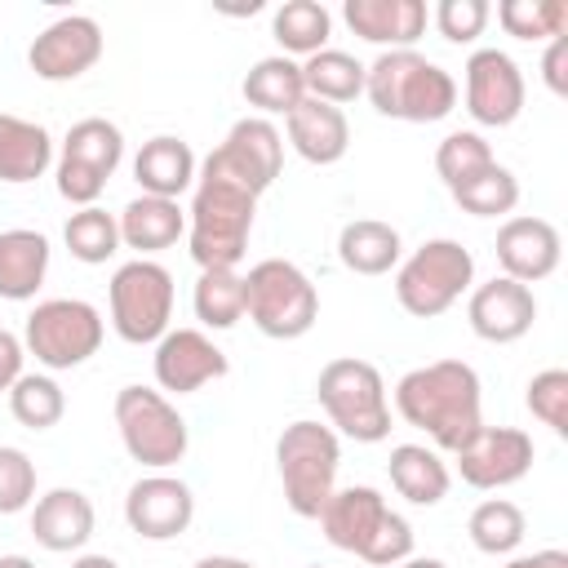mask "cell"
<instances>
[{
  "label": "cell",
  "mask_w": 568,
  "mask_h": 568,
  "mask_svg": "<svg viewBox=\"0 0 568 568\" xmlns=\"http://www.w3.org/2000/svg\"><path fill=\"white\" fill-rule=\"evenodd\" d=\"M395 408L408 426L426 430L435 448L457 453L479 426V373L466 359H435L395 382Z\"/></svg>",
  "instance_id": "obj_1"
},
{
  "label": "cell",
  "mask_w": 568,
  "mask_h": 568,
  "mask_svg": "<svg viewBox=\"0 0 568 568\" xmlns=\"http://www.w3.org/2000/svg\"><path fill=\"white\" fill-rule=\"evenodd\" d=\"M364 93L382 115L404 124H435L457 106V80L417 49H386L364 67Z\"/></svg>",
  "instance_id": "obj_2"
},
{
  "label": "cell",
  "mask_w": 568,
  "mask_h": 568,
  "mask_svg": "<svg viewBox=\"0 0 568 568\" xmlns=\"http://www.w3.org/2000/svg\"><path fill=\"white\" fill-rule=\"evenodd\" d=\"M257 195L244 186L200 173L195 200L186 209V244L200 271H235L240 257L248 253V231H253Z\"/></svg>",
  "instance_id": "obj_3"
},
{
  "label": "cell",
  "mask_w": 568,
  "mask_h": 568,
  "mask_svg": "<svg viewBox=\"0 0 568 568\" xmlns=\"http://www.w3.org/2000/svg\"><path fill=\"white\" fill-rule=\"evenodd\" d=\"M275 462H280V484H284L288 510L302 519H320L324 501L337 493V466H342L337 430L302 417V422L284 426V435L275 444Z\"/></svg>",
  "instance_id": "obj_4"
},
{
  "label": "cell",
  "mask_w": 568,
  "mask_h": 568,
  "mask_svg": "<svg viewBox=\"0 0 568 568\" xmlns=\"http://www.w3.org/2000/svg\"><path fill=\"white\" fill-rule=\"evenodd\" d=\"M315 395L328 413V422L355 439V444H377L390 435V404H386V382L368 359L337 355L320 368Z\"/></svg>",
  "instance_id": "obj_5"
},
{
  "label": "cell",
  "mask_w": 568,
  "mask_h": 568,
  "mask_svg": "<svg viewBox=\"0 0 568 568\" xmlns=\"http://www.w3.org/2000/svg\"><path fill=\"white\" fill-rule=\"evenodd\" d=\"M244 315L275 342H293L302 333H311V324L320 320V293L311 284V275L284 257H266L257 266H248L244 275Z\"/></svg>",
  "instance_id": "obj_6"
},
{
  "label": "cell",
  "mask_w": 568,
  "mask_h": 568,
  "mask_svg": "<svg viewBox=\"0 0 568 568\" xmlns=\"http://www.w3.org/2000/svg\"><path fill=\"white\" fill-rule=\"evenodd\" d=\"M475 280V257L457 240H426L399 271H395V297L408 315L435 320L444 315Z\"/></svg>",
  "instance_id": "obj_7"
},
{
  "label": "cell",
  "mask_w": 568,
  "mask_h": 568,
  "mask_svg": "<svg viewBox=\"0 0 568 568\" xmlns=\"http://www.w3.org/2000/svg\"><path fill=\"white\" fill-rule=\"evenodd\" d=\"M115 426L124 439V453L151 470L178 466L186 457V422L182 413L151 386H120L115 395Z\"/></svg>",
  "instance_id": "obj_8"
},
{
  "label": "cell",
  "mask_w": 568,
  "mask_h": 568,
  "mask_svg": "<svg viewBox=\"0 0 568 568\" xmlns=\"http://www.w3.org/2000/svg\"><path fill=\"white\" fill-rule=\"evenodd\" d=\"M173 320V275L151 262V257H133L111 275V328L142 346V342H160L169 333Z\"/></svg>",
  "instance_id": "obj_9"
},
{
  "label": "cell",
  "mask_w": 568,
  "mask_h": 568,
  "mask_svg": "<svg viewBox=\"0 0 568 568\" xmlns=\"http://www.w3.org/2000/svg\"><path fill=\"white\" fill-rule=\"evenodd\" d=\"M102 315L80 297H49L27 315L22 346L44 368H80L102 346Z\"/></svg>",
  "instance_id": "obj_10"
},
{
  "label": "cell",
  "mask_w": 568,
  "mask_h": 568,
  "mask_svg": "<svg viewBox=\"0 0 568 568\" xmlns=\"http://www.w3.org/2000/svg\"><path fill=\"white\" fill-rule=\"evenodd\" d=\"M284 164V138L266 115H244L231 124V133L222 138V146L209 151V160L200 164V173L226 178L235 186H244L248 195H262Z\"/></svg>",
  "instance_id": "obj_11"
},
{
  "label": "cell",
  "mask_w": 568,
  "mask_h": 568,
  "mask_svg": "<svg viewBox=\"0 0 568 568\" xmlns=\"http://www.w3.org/2000/svg\"><path fill=\"white\" fill-rule=\"evenodd\" d=\"M457 470L470 488H506L532 470V435L519 426H479L457 453Z\"/></svg>",
  "instance_id": "obj_12"
},
{
  "label": "cell",
  "mask_w": 568,
  "mask_h": 568,
  "mask_svg": "<svg viewBox=\"0 0 568 568\" xmlns=\"http://www.w3.org/2000/svg\"><path fill=\"white\" fill-rule=\"evenodd\" d=\"M466 111L475 124L506 129L524 111V71L501 49H475L466 58Z\"/></svg>",
  "instance_id": "obj_13"
},
{
  "label": "cell",
  "mask_w": 568,
  "mask_h": 568,
  "mask_svg": "<svg viewBox=\"0 0 568 568\" xmlns=\"http://www.w3.org/2000/svg\"><path fill=\"white\" fill-rule=\"evenodd\" d=\"M102 58V27L84 13H67L58 22H49L31 49H27V62L40 80L49 84H62V80H75L84 75L93 62Z\"/></svg>",
  "instance_id": "obj_14"
},
{
  "label": "cell",
  "mask_w": 568,
  "mask_h": 568,
  "mask_svg": "<svg viewBox=\"0 0 568 568\" xmlns=\"http://www.w3.org/2000/svg\"><path fill=\"white\" fill-rule=\"evenodd\" d=\"M124 519H129V528H133L138 537H146V541H169V537H178V532L191 528V519H195V497H191V488H186L182 479H173V475H146V479H138V484L129 488V497H124Z\"/></svg>",
  "instance_id": "obj_15"
},
{
  "label": "cell",
  "mask_w": 568,
  "mask_h": 568,
  "mask_svg": "<svg viewBox=\"0 0 568 568\" xmlns=\"http://www.w3.org/2000/svg\"><path fill=\"white\" fill-rule=\"evenodd\" d=\"M226 368L231 364H226L222 346H213V337H204L200 328H169L155 342V382H160V390L191 395L204 382L226 377Z\"/></svg>",
  "instance_id": "obj_16"
},
{
  "label": "cell",
  "mask_w": 568,
  "mask_h": 568,
  "mask_svg": "<svg viewBox=\"0 0 568 568\" xmlns=\"http://www.w3.org/2000/svg\"><path fill=\"white\" fill-rule=\"evenodd\" d=\"M466 320L475 328V337L493 342V346H506V342H519L532 320H537V297L528 284L519 280H506V275H493L488 284H479L470 293V306H466Z\"/></svg>",
  "instance_id": "obj_17"
},
{
  "label": "cell",
  "mask_w": 568,
  "mask_h": 568,
  "mask_svg": "<svg viewBox=\"0 0 568 568\" xmlns=\"http://www.w3.org/2000/svg\"><path fill=\"white\" fill-rule=\"evenodd\" d=\"M559 231L546 217H506L497 231V262L506 280L519 284H537L546 275H555L559 266Z\"/></svg>",
  "instance_id": "obj_18"
},
{
  "label": "cell",
  "mask_w": 568,
  "mask_h": 568,
  "mask_svg": "<svg viewBox=\"0 0 568 568\" xmlns=\"http://www.w3.org/2000/svg\"><path fill=\"white\" fill-rule=\"evenodd\" d=\"M346 27L382 49H413L426 36V4L422 0H346Z\"/></svg>",
  "instance_id": "obj_19"
},
{
  "label": "cell",
  "mask_w": 568,
  "mask_h": 568,
  "mask_svg": "<svg viewBox=\"0 0 568 568\" xmlns=\"http://www.w3.org/2000/svg\"><path fill=\"white\" fill-rule=\"evenodd\" d=\"M288 142L293 151L306 160V164H337L351 146V124H346V111L333 106V102H320V98H302L288 115Z\"/></svg>",
  "instance_id": "obj_20"
},
{
  "label": "cell",
  "mask_w": 568,
  "mask_h": 568,
  "mask_svg": "<svg viewBox=\"0 0 568 568\" xmlns=\"http://www.w3.org/2000/svg\"><path fill=\"white\" fill-rule=\"evenodd\" d=\"M31 537L53 555L80 550L93 537V501L80 488H49L31 506Z\"/></svg>",
  "instance_id": "obj_21"
},
{
  "label": "cell",
  "mask_w": 568,
  "mask_h": 568,
  "mask_svg": "<svg viewBox=\"0 0 568 568\" xmlns=\"http://www.w3.org/2000/svg\"><path fill=\"white\" fill-rule=\"evenodd\" d=\"M386 510H390V506H386V497H382L377 488H368V484H351V488H337V493L324 501V510H320V528H324V537H328L337 550L359 555L364 541L373 537V528H377V519H382Z\"/></svg>",
  "instance_id": "obj_22"
},
{
  "label": "cell",
  "mask_w": 568,
  "mask_h": 568,
  "mask_svg": "<svg viewBox=\"0 0 568 568\" xmlns=\"http://www.w3.org/2000/svg\"><path fill=\"white\" fill-rule=\"evenodd\" d=\"M115 222H120V244L138 248L142 257H146V253H164V248H173V244L186 235V213H182V204H178V200H160V195H138V200H129Z\"/></svg>",
  "instance_id": "obj_23"
},
{
  "label": "cell",
  "mask_w": 568,
  "mask_h": 568,
  "mask_svg": "<svg viewBox=\"0 0 568 568\" xmlns=\"http://www.w3.org/2000/svg\"><path fill=\"white\" fill-rule=\"evenodd\" d=\"M133 178L142 186V195H160V200H178L191 182H195V151L173 138L160 133L151 142H142L138 160H133Z\"/></svg>",
  "instance_id": "obj_24"
},
{
  "label": "cell",
  "mask_w": 568,
  "mask_h": 568,
  "mask_svg": "<svg viewBox=\"0 0 568 568\" xmlns=\"http://www.w3.org/2000/svg\"><path fill=\"white\" fill-rule=\"evenodd\" d=\"M49 164H53L49 129L36 124V120L0 111V182H9V186L36 182V178H44Z\"/></svg>",
  "instance_id": "obj_25"
},
{
  "label": "cell",
  "mask_w": 568,
  "mask_h": 568,
  "mask_svg": "<svg viewBox=\"0 0 568 568\" xmlns=\"http://www.w3.org/2000/svg\"><path fill=\"white\" fill-rule=\"evenodd\" d=\"M49 271V240L40 231L13 226L0 231V297L4 302H27L44 284Z\"/></svg>",
  "instance_id": "obj_26"
},
{
  "label": "cell",
  "mask_w": 568,
  "mask_h": 568,
  "mask_svg": "<svg viewBox=\"0 0 568 568\" xmlns=\"http://www.w3.org/2000/svg\"><path fill=\"white\" fill-rule=\"evenodd\" d=\"M386 470H390L395 493L408 497L413 506H439L448 497V484H453L448 479V466L426 444H399V448H390Z\"/></svg>",
  "instance_id": "obj_27"
},
{
  "label": "cell",
  "mask_w": 568,
  "mask_h": 568,
  "mask_svg": "<svg viewBox=\"0 0 568 568\" xmlns=\"http://www.w3.org/2000/svg\"><path fill=\"white\" fill-rule=\"evenodd\" d=\"M337 257L355 275H386L399 262V231L377 217H355L337 235Z\"/></svg>",
  "instance_id": "obj_28"
},
{
  "label": "cell",
  "mask_w": 568,
  "mask_h": 568,
  "mask_svg": "<svg viewBox=\"0 0 568 568\" xmlns=\"http://www.w3.org/2000/svg\"><path fill=\"white\" fill-rule=\"evenodd\" d=\"M244 98L248 106L266 111V115H288L302 98H306V84H302V62L275 53V58H257L244 75Z\"/></svg>",
  "instance_id": "obj_29"
},
{
  "label": "cell",
  "mask_w": 568,
  "mask_h": 568,
  "mask_svg": "<svg viewBox=\"0 0 568 568\" xmlns=\"http://www.w3.org/2000/svg\"><path fill=\"white\" fill-rule=\"evenodd\" d=\"M302 84H306V98H320V102H355L364 93V62L342 53V49H320L302 62Z\"/></svg>",
  "instance_id": "obj_30"
},
{
  "label": "cell",
  "mask_w": 568,
  "mask_h": 568,
  "mask_svg": "<svg viewBox=\"0 0 568 568\" xmlns=\"http://www.w3.org/2000/svg\"><path fill=\"white\" fill-rule=\"evenodd\" d=\"M271 31H275V40H280L284 53H306L311 58V53L328 49L333 18H328V9L320 0H288V4L275 9Z\"/></svg>",
  "instance_id": "obj_31"
},
{
  "label": "cell",
  "mask_w": 568,
  "mask_h": 568,
  "mask_svg": "<svg viewBox=\"0 0 568 568\" xmlns=\"http://www.w3.org/2000/svg\"><path fill=\"white\" fill-rule=\"evenodd\" d=\"M62 155L89 164V169L102 173V178H111V173L120 169V160H124V133H120L111 120H102V115L75 120V124L67 129V138H62Z\"/></svg>",
  "instance_id": "obj_32"
},
{
  "label": "cell",
  "mask_w": 568,
  "mask_h": 568,
  "mask_svg": "<svg viewBox=\"0 0 568 568\" xmlns=\"http://www.w3.org/2000/svg\"><path fill=\"white\" fill-rule=\"evenodd\" d=\"M191 302H195V320L204 328H235L244 320V275L240 271H200Z\"/></svg>",
  "instance_id": "obj_33"
},
{
  "label": "cell",
  "mask_w": 568,
  "mask_h": 568,
  "mask_svg": "<svg viewBox=\"0 0 568 568\" xmlns=\"http://www.w3.org/2000/svg\"><path fill=\"white\" fill-rule=\"evenodd\" d=\"M466 532H470L475 550H484V555H510V550L524 541L528 524H524V510H519L515 501L488 497V501H479V506L470 510Z\"/></svg>",
  "instance_id": "obj_34"
},
{
  "label": "cell",
  "mask_w": 568,
  "mask_h": 568,
  "mask_svg": "<svg viewBox=\"0 0 568 568\" xmlns=\"http://www.w3.org/2000/svg\"><path fill=\"white\" fill-rule=\"evenodd\" d=\"M62 240H67V248H71L75 262H84V266H102L106 257L120 253V222H115L106 209L93 204V209H80V213L67 217Z\"/></svg>",
  "instance_id": "obj_35"
},
{
  "label": "cell",
  "mask_w": 568,
  "mask_h": 568,
  "mask_svg": "<svg viewBox=\"0 0 568 568\" xmlns=\"http://www.w3.org/2000/svg\"><path fill=\"white\" fill-rule=\"evenodd\" d=\"M9 413L27 426V430H49L62 422L67 413V395L53 377L44 373H22L13 386H9Z\"/></svg>",
  "instance_id": "obj_36"
},
{
  "label": "cell",
  "mask_w": 568,
  "mask_h": 568,
  "mask_svg": "<svg viewBox=\"0 0 568 568\" xmlns=\"http://www.w3.org/2000/svg\"><path fill=\"white\" fill-rule=\"evenodd\" d=\"M497 22L515 40H555V36H568V4L564 0H501Z\"/></svg>",
  "instance_id": "obj_37"
},
{
  "label": "cell",
  "mask_w": 568,
  "mask_h": 568,
  "mask_svg": "<svg viewBox=\"0 0 568 568\" xmlns=\"http://www.w3.org/2000/svg\"><path fill=\"white\" fill-rule=\"evenodd\" d=\"M493 164H497V160H493V146H488L475 129H457V133H448V138L435 146V173L444 178L448 191H457L462 182L479 178V173L493 169Z\"/></svg>",
  "instance_id": "obj_38"
},
{
  "label": "cell",
  "mask_w": 568,
  "mask_h": 568,
  "mask_svg": "<svg viewBox=\"0 0 568 568\" xmlns=\"http://www.w3.org/2000/svg\"><path fill=\"white\" fill-rule=\"evenodd\" d=\"M453 200H457L466 213H475V217H501V213H510V209L519 204V178H515L506 164H493V169H484L479 178L462 182V186L453 191Z\"/></svg>",
  "instance_id": "obj_39"
},
{
  "label": "cell",
  "mask_w": 568,
  "mask_h": 568,
  "mask_svg": "<svg viewBox=\"0 0 568 568\" xmlns=\"http://www.w3.org/2000/svg\"><path fill=\"white\" fill-rule=\"evenodd\" d=\"M528 413L555 435H568V373L564 368H546L528 382Z\"/></svg>",
  "instance_id": "obj_40"
},
{
  "label": "cell",
  "mask_w": 568,
  "mask_h": 568,
  "mask_svg": "<svg viewBox=\"0 0 568 568\" xmlns=\"http://www.w3.org/2000/svg\"><path fill=\"white\" fill-rule=\"evenodd\" d=\"M36 501V462L13 448L0 444V515H18Z\"/></svg>",
  "instance_id": "obj_41"
},
{
  "label": "cell",
  "mask_w": 568,
  "mask_h": 568,
  "mask_svg": "<svg viewBox=\"0 0 568 568\" xmlns=\"http://www.w3.org/2000/svg\"><path fill=\"white\" fill-rule=\"evenodd\" d=\"M408 555H413V528H408V519H404V515L386 510V515L377 519L373 537L364 541L359 559H364V564H373V568H395V564H404Z\"/></svg>",
  "instance_id": "obj_42"
},
{
  "label": "cell",
  "mask_w": 568,
  "mask_h": 568,
  "mask_svg": "<svg viewBox=\"0 0 568 568\" xmlns=\"http://www.w3.org/2000/svg\"><path fill=\"white\" fill-rule=\"evenodd\" d=\"M488 18H493L488 0H439V4H435V27H439V36H444L448 44H470V40H479L484 27H488Z\"/></svg>",
  "instance_id": "obj_43"
},
{
  "label": "cell",
  "mask_w": 568,
  "mask_h": 568,
  "mask_svg": "<svg viewBox=\"0 0 568 568\" xmlns=\"http://www.w3.org/2000/svg\"><path fill=\"white\" fill-rule=\"evenodd\" d=\"M102 186H106V178L93 173L89 164L67 160V155L58 160V195H62V200H71V204H80V209H93L98 195H102Z\"/></svg>",
  "instance_id": "obj_44"
},
{
  "label": "cell",
  "mask_w": 568,
  "mask_h": 568,
  "mask_svg": "<svg viewBox=\"0 0 568 568\" xmlns=\"http://www.w3.org/2000/svg\"><path fill=\"white\" fill-rule=\"evenodd\" d=\"M541 80L555 98H568V36H555L546 40V53H541Z\"/></svg>",
  "instance_id": "obj_45"
},
{
  "label": "cell",
  "mask_w": 568,
  "mask_h": 568,
  "mask_svg": "<svg viewBox=\"0 0 568 568\" xmlns=\"http://www.w3.org/2000/svg\"><path fill=\"white\" fill-rule=\"evenodd\" d=\"M22 355H27V346L9 328H0V390H9L22 377Z\"/></svg>",
  "instance_id": "obj_46"
},
{
  "label": "cell",
  "mask_w": 568,
  "mask_h": 568,
  "mask_svg": "<svg viewBox=\"0 0 568 568\" xmlns=\"http://www.w3.org/2000/svg\"><path fill=\"white\" fill-rule=\"evenodd\" d=\"M506 568H568V555L564 550H532V555L510 559Z\"/></svg>",
  "instance_id": "obj_47"
},
{
  "label": "cell",
  "mask_w": 568,
  "mask_h": 568,
  "mask_svg": "<svg viewBox=\"0 0 568 568\" xmlns=\"http://www.w3.org/2000/svg\"><path fill=\"white\" fill-rule=\"evenodd\" d=\"M195 568H253L248 559H235V555H204Z\"/></svg>",
  "instance_id": "obj_48"
},
{
  "label": "cell",
  "mask_w": 568,
  "mask_h": 568,
  "mask_svg": "<svg viewBox=\"0 0 568 568\" xmlns=\"http://www.w3.org/2000/svg\"><path fill=\"white\" fill-rule=\"evenodd\" d=\"M71 568H120L111 555H80V559H71Z\"/></svg>",
  "instance_id": "obj_49"
},
{
  "label": "cell",
  "mask_w": 568,
  "mask_h": 568,
  "mask_svg": "<svg viewBox=\"0 0 568 568\" xmlns=\"http://www.w3.org/2000/svg\"><path fill=\"white\" fill-rule=\"evenodd\" d=\"M395 568H448L444 559H430V555H408L404 564H395Z\"/></svg>",
  "instance_id": "obj_50"
},
{
  "label": "cell",
  "mask_w": 568,
  "mask_h": 568,
  "mask_svg": "<svg viewBox=\"0 0 568 568\" xmlns=\"http://www.w3.org/2000/svg\"><path fill=\"white\" fill-rule=\"evenodd\" d=\"M0 568H36L27 555H0Z\"/></svg>",
  "instance_id": "obj_51"
},
{
  "label": "cell",
  "mask_w": 568,
  "mask_h": 568,
  "mask_svg": "<svg viewBox=\"0 0 568 568\" xmlns=\"http://www.w3.org/2000/svg\"><path fill=\"white\" fill-rule=\"evenodd\" d=\"M311 568H320V564H311Z\"/></svg>",
  "instance_id": "obj_52"
}]
</instances>
